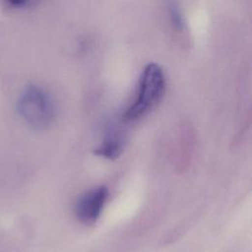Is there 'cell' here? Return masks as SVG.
Returning <instances> with one entry per match:
<instances>
[{"instance_id":"cell-1","label":"cell","mask_w":252,"mask_h":252,"mask_svg":"<svg viewBox=\"0 0 252 252\" xmlns=\"http://www.w3.org/2000/svg\"><path fill=\"white\" fill-rule=\"evenodd\" d=\"M165 91V77L158 64L149 63L144 68L135 99L123 113V120L135 122L154 110Z\"/></svg>"},{"instance_id":"cell-2","label":"cell","mask_w":252,"mask_h":252,"mask_svg":"<svg viewBox=\"0 0 252 252\" xmlns=\"http://www.w3.org/2000/svg\"><path fill=\"white\" fill-rule=\"evenodd\" d=\"M18 111L25 123L34 130L48 128L54 119L52 100L37 86H29L25 89L18 101Z\"/></svg>"},{"instance_id":"cell-3","label":"cell","mask_w":252,"mask_h":252,"mask_svg":"<svg viewBox=\"0 0 252 252\" xmlns=\"http://www.w3.org/2000/svg\"><path fill=\"white\" fill-rule=\"evenodd\" d=\"M108 189L96 186L83 193L75 204V216L84 224H93L100 217L107 202Z\"/></svg>"},{"instance_id":"cell-4","label":"cell","mask_w":252,"mask_h":252,"mask_svg":"<svg viewBox=\"0 0 252 252\" xmlns=\"http://www.w3.org/2000/svg\"><path fill=\"white\" fill-rule=\"evenodd\" d=\"M123 150V146L121 142L114 138L105 139L94 151V153L96 156L103 157L107 159H115L117 158Z\"/></svg>"},{"instance_id":"cell-5","label":"cell","mask_w":252,"mask_h":252,"mask_svg":"<svg viewBox=\"0 0 252 252\" xmlns=\"http://www.w3.org/2000/svg\"><path fill=\"white\" fill-rule=\"evenodd\" d=\"M169 17L171 20V23L173 24V26L178 29L181 30L184 26V18L179 10V7L177 4L171 2L169 4Z\"/></svg>"},{"instance_id":"cell-6","label":"cell","mask_w":252,"mask_h":252,"mask_svg":"<svg viewBox=\"0 0 252 252\" xmlns=\"http://www.w3.org/2000/svg\"><path fill=\"white\" fill-rule=\"evenodd\" d=\"M13 7H23L27 5L31 0H7Z\"/></svg>"}]
</instances>
